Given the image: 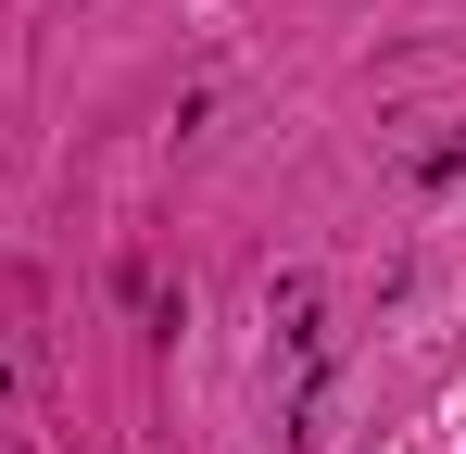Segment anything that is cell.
Masks as SVG:
<instances>
[]
</instances>
